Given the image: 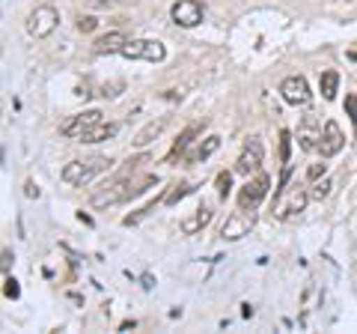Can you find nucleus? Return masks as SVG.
<instances>
[{
	"mask_svg": "<svg viewBox=\"0 0 357 334\" xmlns=\"http://www.w3.org/2000/svg\"><path fill=\"white\" fill-rule=\"evenodd\" d=\"M140 161H146V155H140V159L128 161V170H126V173L116 176L114 182H107V185L102 188V191H96V194H93V206H96V209H105V206L126 203V200L143 194L149 185H158V176H143V180H131L134 164H140Z\"/></svg>",
	"mask_w": 357,
	"mask_h": 334,
	"instance_id": "nucleus-1",
	"label": "nucleus"
},
{
	"mask_svg": "<svg viewBox=\"0 0 357 334\" xmlns=\"http://www.w3.org/2000/svg\"><path fill=\"white\" fill-rule=\"evenodd\" d=\"M110 164L114 161H110L107 155H89V159H84V161H69L63 167V182L66 185H86L93 176L105 173Z\"/></svg>",
	"mask_w": 357,
	"mask_h": 334,
	"instance_id": "nucleus-2",
	"label": "nucleus"
},
{
	"mask_svg": "<svg viewBox=\"0 0 357 334\" xmlns=\"http://www.w3.org/2000/svg\"><path fill=\"white\" fill-rule=\"evenodd\" d=\"M57 24H60V13L54 9L51 3H42V6H36L33 13L27 15V33L33 39H45V36H51L54 30H57Z\"/></svg>",
	"mask_w": 357,
	"mask_h": 334,
	"instance_id": "nucleus-3",
	"label": "nucleus"
},
{
	"mask_svg": "<svg viewBox=\"0 0 357 334\" xmlns=\"http://www.w3.org/2000/svg\"><path fill=\"white\" fill-rule=\"evenodd\" d=\"M122 57L128 60H146V63H161L167 57V48L158 39H128L122 48Z\"/></svg>",
	"mask_w": 357,
	"mask_h": 334,
	"instance_id": "nucleus-4",
	"label": "nucleus"
},
{
	"mask_svg": "<svg viewBox=\"0 0 357 334\" xmlns=\"http://www.w3.org/2000/svg\"><path fill=\"white\" fill-rule=\"evenodd\" d=\"M268 188H271V180H268L265 173H256L253 180H248V182L241 185V191H238V209H244V212H253V209L268 197Z\"/></svg>",
	"mask_w": 357,
	"mask_h": 334,
	"instance_id": "nucleus-5",
	"label": "nucleus"
},
{
	"mask_svg": "<svg viewBox=\"0 0 357 334\" xmlns=\"http://www.w3.org/2000/svg\"><path fill=\"white\" fill-rule=\"evenodd\" d=\"M280 96H283L286 105H295V108H307L310 99H312L310 84H307L304 75H289L286 81L280 84Z\"/></svg>",
	"mask_w": 357,
	"mask_h": 334,
	"instance_id": "nucleus-6",
	"label": "nucleus"
},
{
	"mask_svg": "<svg viewBox=\"0 0 357 334\" xmlns=\"http://www.w3.org/2000/svg\"><path fill=\"white\" fill-rule=\"evenodd\" d=\"M203 15H206V9L199 0H176L170 9L173 24H178V27H197L199 21H203Z\"/></svg>",
	"mask_w": 357,
	"mask_h": 334,
	"instance_id": "nucleus-7",
	"label": "nucleus"
},
{
	"mask_svg": "<svg viewBox=\"0 0 357 334\" xmlns=\"http://www.w3.org/2000/svg\"><path fill=\"white\" fill-rule=\"evenodd\" d=\"M262 159H265V147H262V140H259V138H250L248 143H244V150H241L238 161H236V173H241V176L256 173V170L262 167Z\"/></svg>",
	"mask_w": 357,
	"mask_h": 334,
	"instance_id": "nucleus-8",
	"label": "nucleus"
},
{
	"mask_svg": "<svg viewBox=\"0 0 357 334\" xmlns=\"http://www.w3.org/2000/svg\"><path fill=\"white\" fill-rule=\"evenodd\" d=\"M342 147H345V131L340 129L337 119H328L325 129H321V140H319L321 159H333V155H340Z\"/></svg>",
	"mask_w": 357,
	"mask_h": 334,
	"instance_id": "nucleus-9",
	"label": "nucleus"
},
{
	"mask_svg": "<svg viewBox=\"0 0 357 334\" xmlns=\"http://www.w3.org/2000/svg\"><path fill=\"white\" fill-rule=\"evenodd\" d=\"M96 122H102V110H84V114L66 117L63 126H60V135L63 138H81L86 129L96 126Z\"/></svg>",
	"mask_w": 357,
	"mask_h": 334,
	"instance_id": "nucleus-10",
	"label": "nucleus"
},
{
	"mask_svg": "<svg viewBox=\"0 0 357 334\" xmlns=\"http://www.w3.org/2000/svg\"><path fill=\"white\" fill-rule=\"evenodd\" d=\"M250 230H253V218L244 212V209H238V212L227 215V221H223L220 239H223V242H236V239H241V236H248Z\"/></svg>",
	"mask_w": 357,
	"mask_h": 334,
	"instance_id": "nucleus-11",
	"label": "nucleus"
},
{
	"mask_svg": "<svg viewBox=\"0 0 357 334\" xmlns=\"http://www.w3.org/2000/svg\"><path fill=\"white\" fill-rule=\"evenodd\" d=\"M321 129H325V126L319 122V117H316V114H307L304 122H301V129H298V143H301V150H307V152L319 150Z\"/></svg>",
	"mask_w": 357,
	"mask_h": 334,
	"instance_id": "nucleus-12",
	"label": "nucleus"
},
{
	"mask_svg": "<svg viewBox=\"0 0 357 334\" xmlns=\"http://www.w3.org/2000/svg\"><path fill=\"white\" fill-rule=\"evenodd\" d=\"M199 129H203V126H199V122H191V126H188V129L182 131V135H178V138H176V143H173V150H170V152H167V164H173L176 159H182V155L188 152V147H191V143H194V138L199 135Z\"/></svg>",
	"mask_w": 357,
	"mask_h": 334,
	"instance_id": "nucleus-13",
	"label": "nucleus"
},
{
	"mask_svg": "<svg viewBox=\"0 0 357 334\" xmlns=\"http://www.w3.org/2000/svg\"><path fill=\"white\" fill-rule=\"evenodd\" d=\"M119 131L116 122H96L93 129H86L81 135V143H102V140H110Z\"/></svg>",
	"mask_w": 357,
	"mask_h": 334,
	"instance_id": "nucleus-14",
	"label": "nucleus"
},
{
	"mask_svg": "<svg viewBox=\"0 0 357 334\" xmlns=\"http://www.w3.org/2000/svg\"><path fill=\"white\" fill-rule=\"evenodd\" d=\"M208 221H211V209L208 206H199V209H194L191 218L182 221V233H185V236H197V233L203 230Z\"/></svg>",
	"mask_w": 357,
	"mask_h": 334,
	"instance_id": "nucleus-15",
	"label": "nucleus"
},
{
	"mask_svg": "<svg viewBox=\"0 0 357 334\" xmlns=\"http://www.w3.org/2000/svg\"><path fill=\"white\" fill-rule=\"evenodd\" d=\"M126 42H128L126 33L114 30V33H107V36H102V39L96 42V51H98V54H122V48H126Z\"/></svg>",
	"mask_w": 357,
	"mask_h": 334,
	"instance_id": "nucleus-16",
	"label": "nucleus"
},
{
	"mask_svg": "<svg viewBox=\"0 0 357 334\" xmlns=\"http://www.w3.org/2000/svg\"><path fill=\"white\" fill-rule=\"evenodd\" d=\"M218 150H220V138H218V135H211V138H206V140L191 152V159H188V161H191V164H199V161L211 159V155H215Z\"/></svg>",
	"mask_w": 357,
	"mask_h": 334,
	"instance_id": "nucleus-17",
	"label": "nucleus"
},
{
	"mask_svg": "<svg viewBox=\"0 0 357 334\" xmlns=\"http://www.w3.org/2000/svg\"><path fill=\"white\" fill-rule=\"evenodd\" d=\"M337 87H340V72H333V69L321 72V78H319V90H321V96H325L328 102H333V99H337Z\"/></svg>",
	"mask_w": 357,
	"mask_h": 334,
	"instance_id": "nucleus-18",
	"label": "nucleus"
},
{
	"mask_svg": "<svg viewBox=\"0 0 357 334\" xmlns=\"http://www.w3.org/2000/svg\"><path fill=\"white\" fill-rule=\"evenodd\" d=\"M164 126H167V119H155V122H149L146 129H140L137 138H134V147H146V143H152L164 131Z\"/></svg>",
	"mask_w": 357,
	"mask_h": 334,
	"instance_id": "nucleus-19",
	"label": "nucleus"
},
{
	"mask_svg": "<svg viewBox=\"0 0 357 334\" xmlns=\"http://www.w3.org/2000/svg\"><path fill=\"white\" fill-rule=\"evenodd\" d=\"M307 200H310V191H292V197H289V206L280 209V215H301L307 209Z\"/></svg>",
	"mask_w": 357,
	"mask_h": 334,
	"instance_id": "nucleus-20",
	"label": "nucleus"
},
{
	"mask_svg": "<svg viewBox=\"0 0 357 334\" xmlns=\"http://www.w3.org/2000/svg\"><path fill=\"white\" fill-rule=\"evenodd\" d=\"M331 188H333V182L328 180V176H321V180L312 182V188H310V197H312V200H325V197L331 194Z\"/></svg>",
	"mask_w": 357,
	"mask_h": 334,
	"instance_id": "nucleus-21",
	"label": "nucleus"
},
{
	"mask_svg": "<svg viewBox=\"0 0 357 334\" xmlns=\"http://www.w3.org/2000/svg\"><path fill=\"white\" fill-rule=\"evenodd\" d=\"M289 152H292V131L283 129L280 131V161L289 164Z\"/></svg>",
	"mask_w": 357,
	"mask_h": 334,
	"instance_id": "nucleus-22",
	"label": "nucleus"
},
{
	"mask_svg": "<svg viewBox=\"0 0 357 334\" xmlns=\"http://www.w3.org/2000/svg\"><path fill=\"white\" fill-rule=\"evenodd\" d=\"M321 176H328V164H325V161H316V164L307 167V180H310V182L321 180Z\"/></svg>",
	"mask_w": 357,
	"mask_h": 334,
	"instance_id": "nucleus-23",
	"label": "nucleus"
},
{
	"mask_svg": "<svg viewBox=\"0 0 357 334\" xmlns=\"http://www.w3.org/2000/svg\"><path fill=\"white\" fill-rule=\"evenodd\" d=\"M191 191H194V188H191V185H178V188H176V191H170V194H167V197H164V203H167V206H176V203H178V200H182L185 194H191Z\"/></svg>",
	"mask_w": 357,
	"mask_h": 334,
	"instance_id": "nucleus-24",
	"label": "nucleus"
},
{
	"mask_svg": "<svg viewBox=\"0 0 357 334\" xmlns=\"http://www.w3.org/2000/svg\"><path fill=\"white\" fill-rule=\"evenodd\" d=\"M229 188H232V173H229V170H223V173L218 176V194H220L223 200H227Z\"/></svg>",
	"mask_w": 357,
	"mask_h": 334,
	"instance_id": "nucleus-25",
	"label": "nucleus"
},
{
	"mask_svg": "<svg viewBox=\"0 0 357 334\" xmlns=\"http://www.w3.org/2000/svg\"><path fill=\"white\" fill-rule=\"evenodd\" d=\"M96 27H98V21L93 15H81V18H77V30H81V33H93Z\"/></svg>",
	"mask_w": 357,
	"mask_h": 334,
	"instance_id": "nucleus-26",
	"label": "nucleus"
},
{
	"mask_svg": "<svg viewBox=\"0 0 357 334\" xmlns=\"http://www.w3.org/2000/svg\"><path fill=\"white\" fill-rule=\"evenodd\" d=\"M3 284H6V286H3V296H6V298H18V296H21V289H18V281H15V277H9V275H6V281H3Z\"/></svg>",
	"mask_w": 357,
	"mask_h": 334,
	"instance_id": "nucleus-27",
	"label": "nucleus"
},
{
	"mask_svg": "<svg viewBox=\"0 0 357 334\" xmlns=\"http://www.w3.org/2000/svg\"><path fill=\"white\" fill-rule=\"evenodd\" d=\"M345 110H349V117L357 122V96H349V99H345Z\"/></svg>",
	"mask_w": 357,
	"mask_h": 334,
	"instance_id": "nucleus-28",
	"label": "nucleus"
},
{
	"mask_svg": "<svg viewBox=\"0 0 357 334\" xmlns=\"http://www.w3.org/2000/svg\"><path fill=\"white\" fill-rule=\"evenodd\" d=\"M114 3H116V0H86V6H96V9H107Z\"/></svg>",
	"mask_w": 357,
	"mask_h": 334,
	"instance_id": "nucleus-29",
	"label": "nucleus"
},
{
	"mask_svg": "<svg viewBox=\"0 0 357 334\" xmlns=\"http://www.w3.org/2000/svg\"><path fill=\"white\" fill-rule=\"evenodd\" d=\"M9 266H13V251H3V272H9Z\"/></svg>",
	"mask_w": 357,
	"mask_h": 334,
	"instance_id": "nucleus-30",
	"label": "nucleus"
},
{
	"mask_svg": "<svg viewBox=\"0 0 357 334\" xmlns=\"http://www.w3.org/2000/svg\"><path fill=\"white\" fill-rule=\"evenodd\" d=\"M27 197H39V188L33 182H27Z\"/></svg>",
	"mask_w": 357,
	"mask_h": 334,
	"instance_id": "nucleus-31",
	"label": "nucleus"
},
{
	"mask_svg": "<svg viewBox=\"0 0 357 334\" xmlns=\"http://www.w3.org/2000/svg\"><path fill=\"white\" fill-rule=\"evenodd\" d=\"M349 60H357V51H349Z\"/></svg>",
	"mask_w": 357,
	"mask_h": 334,
	"instance_id": "nucleus-32",
	"label": "nucleus"
},
{
	"mask_svg": "<svg viewBox=\"0 0 357 334\" xmlns=\"http://www.w3.org/2000/svg\"><path fill=\"white\" fill-rule=\"evenodd\" d=\"M354 126H357V122H354Z\"/></svg>",
	"mask_w": 357,
	"mask_h": 334,
	"instance_id": "nucleus-33",
	"label": "nucleus"
}]
</instances>
